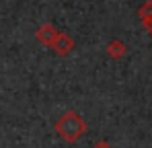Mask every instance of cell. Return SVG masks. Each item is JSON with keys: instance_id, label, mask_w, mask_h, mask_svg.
<instances>
[{"instance_id": "cell-1", "label": "cell", "mask_w": 152, "mask_h": 148, "mask_svg": "<svg viewBox=\"0 0 152 148\" xmlns=\"http://www.w3.org/2000/svg\"><path fill=\"white\" fill-rule=\"evenodd\" d=\"M56 132L68 140V142H76L84 132H86V122L76 113V111H66L58 122H56Z\"/></svg>"}, {"instance_id": "cell-2", "label": "cell", "mask_w": 152, "mask_h": 148, "mask_svg": "<svg viewBox=\"0 0 152 148\" xmlns=\"http://www.w3.org/2000/svg\"><path fill=\"white\" fill-rule=\"evenodd\" d=\"M51 48L56 49L60 56H66V53H70L74 49V39L68 37L66 33H58L56 39H53V43H51Z\"/></svg>"}, {"instance_id": "cell-3", "label": "cell", "mask_w": 152, "mask_h": 148, "mask_svg": "<svg viewBox=\"0 0 152 148\" xmlns=\"http://www.w3.org/2000/svg\"><path fill=\"white\" fill-rule=\"evenodd\" d=\"M56 35H58V31H56L51 25H43V27L37 31V35H35V37H37L43 45H50V48H51V43H53Z\"/></svg>"}, {"instance_id": "cell-4", "label": "cell", "mask_w": 152, "mask_h": 148, "mask_svg": "<svg viewBox=\"0 0 152 148\" xmlns=\"http://www.w3.org/2000/svg\"><path fill=\"white\" fill-rule=\"evenodd\" d=\"M107 51H109V56H111V58H115V60H117V58H124V56H126V45H124L121 41H117V39H115V41H111V43H109Z\"/></svg>"}, {"instance_id": "cell-5", "label": "cell", "mask_w": 152, "mask_h": 148, "mask_svg": "<svg viewBox=\"0 0 152 148\" xmlns=\"http://www.w3.org/2000/svg\"><path fill=\"white\" fill-rule=\"evenodd\" d=\"M138 15H140V19H142V21L150 19V17H152V0H146V2H144V4L140 6Z\"/></svg>"}, {"instance_id": "cell-6", "label": "cell", "mask_w": 152, "mask_h": 148, "mask_svg": "<svg viewBox=\"0 0 152 148\" xmlns=\"http://www.w3.org/2000/svg\"><path fill=\"white\" fill-rule=\"evenodd\" d=\"M144 27L148 29V33L152 35V17H150V19H146V21H144Z\"/></svg>"}, {"instance_id": "cell-7", "label": "cell", "mask_w": 152, "mask_h": 148, "mask_svg": "<svg viewBox=\"0 0 152 148\" xmlns=\"http://www.w3.org/2000/svg\"><path fill=\"white\" fill-rule=\"evenodd\" d=\"M97 148H109V146H107V144H99Z\"/></svg>"}]
</instances>
